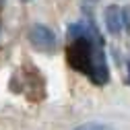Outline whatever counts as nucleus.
<instances>
[{"mask_svg": "<svg viewBox=\"0 0 130 130\" xmlns=\"http://www.w3.org/2000/svg\"><path fill=\"white\" fill-rule=\"evenodd\" d=\"M27 39H29L31 47L37 50V52H41V54H54L56 47H58V37H56V33H54L50 27L41 25V23H35V25L29 27Z\"/></svg>", "mask_w": 130, "mask_h": 130, "instance_id": "f257e3e1", "label": "nucleus"}, {"mask_svg": "<svg viewBox=\"0 0 130 130\" xmlns=\"http://www.w3.org/2000/svg\"><path fill=\"white\" fill-rule=\"evenodd\" d=\"M89 80L93 85H99V87L109 80V66H107V58H105V52H103V45H97V50H95Z\"/></svg>", "mask_w": 130, "mask_h": 130, "instance_id": "f03ea898", "label": "nucleus"}, {"mask_svg": "<svg viewBox=\"0 0 130 130\" xmlns=\"http://www.w3.org/2000/svg\"><path fill=\"white\" fill-rule=\"evenodd\" d=\"M103 21H105V29L111 35H120V31L124 29V21H122V8L118 4H107L103 10Z\"/></svg>", "mask_w": 130, "mask_h": 130, "instance_id": "7ed1b4c3", "label": "nucleus"}, {"mask_svg": "<svg viewBox=\"0 0 130 130\" xmlns=\"http://www.w3.org/2000/svg\"><path fill=\"white\" fill-rule=\"evenodd\" d=\"M72 130H113L109 124H101V122H87V124H80Z\"/></svg>", "mask_w": 130, "mask_h": 130, "instance_id": "20e7f679", "label": "nucleus"}, {"mask_svg": "<svg viewBox=\"0 0 130 130\" xmlns=\"http://www.w3.org/2000/svg\"><path fill=\"white\" fill-rule=\"evenodd\" d=\"M122 21H124V27L130 33V6H124L122 8Z\"/></svg>", "mask_w": 130, "mask_h": 130, "instance_id": "39448f33", "label": "nucleus"}, {"mask_svg": "<svg viewBox=\"0 0 130 130\" xmlns=\"http://www.w3.org/2000/svg\"><path fill=\"white\" fill-rule=\"evenodd\" d=\"M83 2H85L87 6H93V4H97V2H99V0H83Z\"/></svg>", "mask_w": 130, "mask_h": 130, "instance_id": "423d86ee", "label": "nucleus"}, {"mask_svg": "<svg viewBox=\"0 0 130 130\" xmlns=\"http://www.w3.org/2000/svg\"><path fill=\"white\" fill-rule=\"evenodd\" d=\"M128 74H130V60H128Z\"/></svg>", "mask_w": 130, "mask_h": 130, "instance_id": "0eeeda50", "label": "nucleus"}, {"mask_svg": "<svg viewBox=\"0 0 130 130\" xmlns=\"http://www.w3.org/2000/svg\"><path fill=\"white\" fill-rule=\"evenodd\" d=\"M23 2H31V0H23Z\"/></svg>", "mask_w": 130, "mask_h": 130, "instance_id": "6e6552de", "label": "nucleus"}, {"mask_svg": "<svg viewBox=\"0 0 130 130\" xmlns=\"http://www.w3.org/2000/svg\"><path fill=\"white\" fill-rule=\"evenodd\" d=\"M2 2H4V0H0V4H2Z\"/></svg>", "mask_w": 130, "mask_h": 130, "instance_id": "1a4fd4ad", "label": "nucleus"}]
</instances>
